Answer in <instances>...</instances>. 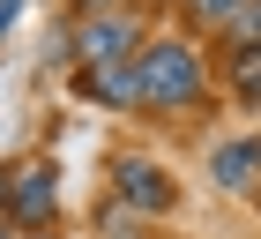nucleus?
I'll return each mask as SVG.
<instances>
[{"instance_id":"nucleus-1","label":"nucleus","mask_w":261,"mask_h":239,"mask_svg":"<svg viewBox=\"0 0 261 239\" xmlns=\"http://www.w3.org/2000/svg\"><path fill=\"white\" fill-rule=\"evenodd\" d=\"M135 82H142V105H157V112H172V105H194L201 98V53L194 45H149V53L135 60Z\"/></svg>"},{"instance_id":"nucleus-2","label":"nucleus","mask_w":261,"mask_h":239,"mask_svg":"<svg viewBox=\"0 0 261 239\" xmlns=\"http://www.w3.org/2000/svg\"><path fill=\"white\" fill-rule=\"evenodd\" d=\"M0 209H8V217L15 224H53L60 217V172H53V164H22L15 179H0Z\"/></svg>"},{"instance_id":"nucleus-3","label":"nucleus","mask_w":261,"mask_h":239,"mask_svg":"<svg viewBox=\"0 0 261 239\" xmlns=\"http://www.w3.org/2000/svg\"><path fill=\"white\" fill-rule=\"evenodd\" d=\"M112 187H120V202H127V209H142V217H164V209H179V187H172V179H164L149 157H120Z\"/></svg>"},{"instance_id":"nucleus-4","label":"nucleus","mask_w":261,"mask_h":239,"mask_svg":"<svg viewBox=\"0 0 261 239\" xmlns=\"http://www.w3.org/2000/svg\"><path fill=\"white\" fill-rule=\"evenodd\" d=\"M75 53H82V67L127 60V53H135V22H127V15H112V8H97V15L75 30Z\"/></svg>"},{"instance_id":"nucleus-5","label":"nucleus","mask_w":261,"mask_h":239,"mask_svg":"<svg viewBox=\"0 0 261 239\" xmlns=\"http://www.w3.org/2000/svg\"><path fill=\"white\" fill-rule=\"evenodd\" d=\"M209 172H217V187H231V195H246L261 179V142H224L217 157H209Z\"/></svg>"},{"instance_id":"nucleus-6","label":"nucleus","mask_w":261,"mask_h":239,"mask_svg":"<svg viewBox=\"0 0 261 239\" xmlns=\"http://www.w3.org/2000/svg\"><path fill=\"white\" fill-rule=\"evenodd\" d=\"M82 90L105 105H135L142 98V82H135V60H105V67H82Z\"/></svg>"},{"instance_id":"nucleus-7","label":"nucleus","mask_w":261,"mask_h":239,"mask_svg":"<svg viewBox=\"0 0 261 239\" xmlns=\"http://www.w3.org/2000/svg\"><path fill=\"white\" fill-rule=\"evenodd\" d=\"M231 90H239V105H261V38H239V53H231Z\"/></svg>"},{"instance_id":"nucleus-8","label":"nucleus","mask_w":261,"mask_h":239,"mask_svg":"<svg viewBox=\"0 0 261 239\" xmlns=\"http://www.w3.org/2000/svg\"><path fill=\"white\" fill-rule=\"evenodd\" d=\"M187 8H194L201 22H239V8H246V0H187Z\"/></svg>"},{"instance_id":"nucleus-9","label":"nucleus","mask_w":261,"mask_h":239,"mask_svg":"<svg viewBox=\"0 0 261 239\" xmlns=\"http://www.w3.org/2000/svg\"><path fill=\"white\" fill-rule=\"evenodd\" d=\"M231 30H239V38H261V0H246V8H239V22H231Z\"/></svg>"},{"instance_id":"nucleus-10","label":"nucleus","mask_w":261,"mask_h":239,"mask_svg":"<svg viewBox=\"0 0 261 239\" xmlns=\"http://www.w3.org/2000/svg\"><path fill=\"white\" fill-rule=\"evenodd\" d=\"M22 15V0H0V30H8V22H15Z\"/></svg>"},{"instance_id":"nucleus-11","label":"nucleus","mask_w":261,"mask_h":239,"mask_svg":"<svg viewBox=\"0 0 261 239\" xmlns=\"http://www.w3.org/2000/svg\"><path fill=\"white\" fill-rule=\"evenodd\" d=\"M82 8H90V15H97V8H120V0H82Z\"/></svg>"}]
</instances>
